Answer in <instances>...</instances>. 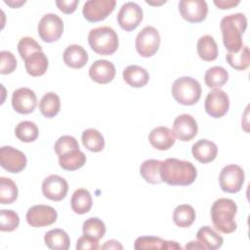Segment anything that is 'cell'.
<instances>
[{"label": "cell", "instance_id": "6da1fadb", "mask_svg": "<svg viewBox=\"0 0 250 250\" xmlns=\"http://www.w3.org/2000/svg\"><path fill=\"white\" fill-rule=\"evenodd\" d=\"M160 175L162 182L170 186H188L195 181L197 171L189 161L167 158L161 163Z\"/></svg>", "mask_w": 250, "mask_h": 250}, {"label": "cell", "instance_id": "7a4b0ae2", "mask_svg": "<svg viewBox=\"0 0 250 250\" xmlns=\"http://www.w3.org/2000/svg\"><path fill=\"white\" fill-rule=\"evenodd\" d=\"M220 27L223 43L229 53H236L243 47L242 34L247 27V18L242 13L226 16L222 19Z\"/></svg>", "mask_w": 250, "mask_h": 250}, {"label": "cell", "instance_id": "3957f363", "mask_svg": "<svg viewBox=\"0 0 250 250\" xmlns=\"http://www.w3.org/2000/svg\"><path fill=\"white\" fill-rule=\"evenodd\" d=\"M237 212L236 203L229 198H219L211 207V219L214 228L223 233L233 232L237 225L234 217Z\"/></svg>", "mask_w": 250, "mask_h": 250}, {"label": "cell", "instance_id": "277c9868", "mask_svg": "<svg viewBox=\"0 0 250 250\" xmlns=\"http://www.w3.org/2000/svg\"><path fill=\"white\" fill-rule=\"evenodd\" d=\"M88 42L95 53L103 56L115 53L119 44L116 32L109 26H99L91 29L88 34Z\"/></svg>", "mask_w": 250, "mask_h": 250}, {"label": "cell", "instance_id": "5b68a950", "mask_svg": "<svg viewBox=\"0 0 250 250\" xmlns=\"http://www.w3.org/2000/svg\"><path fill=\"white\" fill-rule=\"evenodd\" d=\"M171 92L179 104L192 105L201 97V86L196 79L190 76H183L174 81Z\"/></svg>", "mask_w": 250, "mask_h": 250}, {"label": "cell", "instance_id": "8992f818", "mask_svg": "<svg viewBox=\"0 0 250 250\" xmlns=\"http://www.w3.org/2000/svg\"><path fill=\"white\" fill-rule=\"evenodd\" d=\"M136 49L144 58L152 57L159 49L160 36L158 30L150 25L145 26L136 37Z\"/></svg>", "mask_w": 250, "mask_h": 250}, {"label": "cell", "instance_id": "52a82bcc", "mask_svg": "<svg viewBox=\"0 0 250 250\" xmlns=\"http://www.w3.org/2000/svg\"><path fill=\"white\" fill-rule=\"evenodd\" d=\"M38 35L47 43L59 40L63 32V21L56 14L49 13L44 15L38 23Z\"/></svg>", "mask_w": 250, "mask_h": 250}, {"label": "cell", "instance_id": "ba28073f", "mask_svg": "<svg viewBox=\"0 0 250 250\" xmlns=\"http://www.w3.org/2000/svg\"><path fill=\"white\" fill-rule=\"evenodd\" d=\"M244 179L243 169L236 164H229L225 166L220 173V187L225 192L235 193L241 189Z\"/></svg>", "mask_w": 250, "mask_h": 250}, {"label": "cell", "instance_id": "9c48e42d", "mask_svg": "<svg viewBox=\"0 0 250 250\" xmlns=\"http://www.w3.org/2000/svg\"><path fill=\"white\" fill-rule=\"evenodd\" d=\"M115 5L114 0H89L84 4L82 14L88 21L97 22L106 19L113 12Z\"/></svg>", "mask_w": 250, "mask_h": 250}, {"label": "cell", "instance_id": "30bf717a", "mask_svg": "<svg viewBox=\"0 0 250 250\" xmlns=\"http://www.w3.org/2000/svg\"><path fill=\"white\" fill-rule=\"evenodd\" d=\"M26 222L33 228H43L54 224L57 221L58 213L49 205H34L26 212Z\"/></svg>", "mask_w": 250, "mask_h": 250}, {"label": "cell", "instance_id": "8fae6325", "mask_svg": "<svg viewBox=\"0 0 250 250\" xmlns=\"http://www.w3.org/2000/svg\"><path fill=\"white\" fill-rule=\"evenodd\" d=\"M143 21V10L135 2L123 4L117 14V22L125 31L134 30Z\"/></svg>", "mask_w": 250, "mask_h": 250}, {"label": "cell", "instance_id": "7c38bea8", "mask_svg": "<svg viewBox=\"0 0 250 250\" xmlns=\"http://www.w3.org/2000/svg\"><path fill=\"white\" fill-rule=\"evenodd\" d=\"M204 107L211 117L220 118L224 116L229 108L228 94L221 89H213L207 94Z\"/></svg>", "mask_w": 250, "mask_h": 250}, {"label": "cell", "instance_id": "4fadbf2b", "mask_svg": "<svg viewBox=\"0 0 250 250\" xmlns=\"http://www.w3.org/2000/svg\"><path fill=\"white\" fill-rule=\"evenodd\" d=\"M27 163L24 153L13 146H4L0 148V164L10 173L21 172Z\"/></svg>", "mask_w": 250, "mask_h": 250}, {"label": "cell", "instance_id": "5bb4252c", "mask_svg": "<svg viewBox=\"0 0 250 250\" xmlns=\"http://www.w3.org/2000/svg\"><path fill=\"white\" fill-rule=\"evenodd\" d=\"M179 12L183 19L195 23L206 19L208 6L203 0H181L179 2Z\"/></svg>", "mask_w": 250, "mask_h": 250}, {"label": "cell", "instance_id": "9a60e30c", "mask_svg": "<svg viewBox=\"0 0 250 250\" xmlns=\"http://www.w3.org/2000/svg\"><path fill=\"white\" fill-rule=\"evenodd\" d=\"M67 191V182L59 175H50L42 183V192L50 200L61 201L66 196Z\"/></svg>", "mask_w": 250, "mask_h": 250}, {"label": "cell", "instance_id": "2e32d148", "mask_svg": "<svg viewBox=\"0 0 250 250\" xmlns=\"http://www.w3.org/2000/svg\"><path fill=\"white\" fill-rule=\"evenodd\" d=\"M198 131L196 120L188 113H183L177 116L173 123V132L177 139L182 142L192 140Z\"/></svg>", "mask_w": 250, "mask_h": 250}, {"label": "cell", "instance_id": "e0dca14e", "mask_svg": "<svg viewBox=\"0 0 250 250\" xmlns=\"http://www.w3.org/2000/svg\"><path fill=\"white\" fill-rule=\"evenodd\" d=\"M37 104L36 94L29 88H19L13 92L12 105L13 108L21 114L31 113Z\"/></svg>", "mask_w": 250, "mask_h": 250}, {"label": "cell", "instance_id": "ac0fdd59", "mask_svg": "<svg viewBox=\"0 0 250 250\" xmlns=\"http://www.w3.org/2000/svg\"><path fill=\"white\" fill-rule=\"evenodd\" d=\"M115 72L114 64L106 60H98L89 68L90 78L99 84H106L112 81Z\"/></svg>", "mask_w": 250, "mask_h": 250}, {"label": "cell", "instance_id": "d6986e66", "mask_svg": "<svg viewBox=\"0 0 250 250\" xmlns=\"http://www.w3.org/2000/svg\"><path fill=\"white\" fill-rule=\"evenodd\" d=\"M174 132L165 126L152 129L148 135L150 145L158 150H167L175 144Z\"/></svg>", "mask_w": 250, "mask_h": 250}, {"label": "cell", "instance_id": "ffe728a7", "mask_svg": "<svg viewBox=\"0 0 250 250\" xmlns=\"http://www.w3.org/2000/svg\"><path fill=\"white\" fill-rule=\"evenodd\" d=\"M193 157L200 163H209L213 161L218 153V147L215 143L207 139L198 140L191 147Z\"/></svg>", "mask_w": 250, "mask_h": 250}, {"label": "cell", "instance_id": "44dd1931", "mask_svg": "<svg viewBox=\"0 0 250 250\" xmlns=\"http://www.w3.org/2000/svg\"><path fill=\"white\" fill-rule=\"evenodd\" d=\"M134 248L137 250H149V249L175 250V249H182V246L176 241L163 240L158 236H140L135 240Z\"/></svg>", "mask_w": 250, "mask_h": 250}, {"label": "cell", "instance_id": "7402d4cb", "mask_svg": "<svg viewBox=\"0 0 250 250\" xmlns=\"http://www.w3.org/2000/svg\"><path fill=\"white\" fill-rule=\"evenodd\" d=\"M88 59V54L81 45H69L63 52V62L71 68L83 67L87 63Z\"/></svg>", "mask_w": 250, "mask_h": 250}, {"label": "cell", "instance_id": "603a6c76", "mask_svg": "<svg viewBox=\"0 0 250 250\" xmlns=\"http://www.w3.org/2000/svg\"><path fill=\"white\" fill-rule=\"evenodd\" d=\"M123 79L124 81L131 87L134 88H141L146 85L149 80V74L146 70V68L132 64L127 66L123 70Z\"/></svg>", "mask_w": 250, "mask_h": 250}, {"label": "cell", "instance_id": "cb8c5ba5", "mask_svg": "<svg viewBox=\"0 0 250 250\" xmlns=\"http://www.w3.org/2000/svg\"><path fill=\"white\" fill-rule=\"evenodd\" d=\"M48 59L42 52H35L24 60V65L27 73L33 77L43 75L48 68Z\"/></svg>", "mask_w": 250, "mask_h": 250}, {"label": "cell", "instance_id": "d4e9b609", "mask_svg": "<svg viewBox=\"0 0 250 250\" xmlns=\"http://www.w3.org/2000/svg\"><path fill=\"white\" fill-rule=\"evenodd\" d=\"M85 162L86 155L79 148H74L62 155H59V164L66 171H75L81 168Z\"/></svg>", "mask_w": 250, "mask_h": 250}, {"label": "cell", "instance_id": "484cf974", "mask_svg": "<svg viewBox=\"0 0 250 250\" xmlns=\"http://www.w3.org/2000/svg\"><path fill=\"white\" fill-rule=\"evenodd\" d=\"M45 244L53 250H67L70 240L68 234L62 229H54L45 233Z\"/></svg>", "mask_w": 250, "mask_h": 250}, {"label": "cell", "instance_id": "4316f807", "mask_svg": "<svg viewBox=\"0 0 250 250\" xmlns=\"http://www.w3.org/2000/svg\"><path fill=\"white\" fill-rule=\"evenodd\" d=\"M196 50L199 58L206 62H212L218 57V45L213 36L208 34L198 39Z\"/></svg>", "mask_w": 250, "mask_h": 250}, {"label": "cell", "instance_id": "83f0119b", "mask_svg": "<svg viewBox=\"0 0 250 250\" xmlns=\"http://www.w3.org/2000/svg\"><path fill=\"white\" fill-rule=\"evenodd\" d=\"M92 204V195L86 188H78L73 192L70 205L74 213L80 215L86 214L91 210Z\"/></svg>", "mask_w": 250, "mask_h": 250}, {"label": "cell", "instance_id": "f1b7e54d", "mask_svg": "<svg viewBox=\"0 0 250 250\" xmlns=\"http://www.w3.org/2000/svg\"><path fill=\"white\" fill-rule=\"evenodd\" d=\"M196 238L198 242L204 246L205 249L211 250L220 248L224 242L223 237L209 226L201 227L196 233Z\"/></svg>", "mask_w": 250, "mask_h": 250}, {"label": "cell", "instance_id": "f546056e", "mask_svg": "<svg viewBox=\"0 0 250 250\" xmlns=\"http://www.w3.org/2000/svg\"><path fill=\"white\" fill-rule=\"evenodd\" d=\"M161 160L147 159L145 160L140 167V174L144 180L149 184H160L162 183L160 175Z\"/></svg>", "mask_w": 250, "mask_h": 250}, {"label": "cell", "instance_id": "4dcf8cb0", "mask_svg": "<svg viewBox=\"0 0 250 250\" xmlns=\"http://www.w3.org/2000/svg\"><path fill=\"white\" fill-rule=\"evenodd\" d=\"M39 109L43 116L47 118L55 117L61 109L60 97L54 92L46 93L39 102Z\"/></svg>", "mask_w": 250, "mask_h": 250}, {"label": "cell", "instance_id": "1f68e13d", "mask_svg": "<svg viewBox=\"0 0 250 250\" xmlns=\"http://www.w3.org/2000/svg\"><path fill=\"white\" fill-rule=\"evenodd\" d=\"M83 146L90 151L100 152L104 147V139L97 129L89 128L83 131L81 136Z\"/></svg>", "mask_w": 250, "mask_h": 250}, {"label": "cell", "instance_id": "d6a6232c", "mask_svg": "<svg viewBox=\"0 0 250 250\" xmlns=\"http://www.w3.org/2000/svg\"><path fill=\"white\" fill-rule=\"evenodd\" d=\"M204 80L207 87L211 89H220L229 80V73L222 66H212L206 70Z\"/></svg>", "mask_w": 250, "mask_h": 250}, {"label": "cell", "instance_id": "836d02e7", "mask_svg": "<svg viewBox=\"0 0 250 250\" xmlns=\"http://www.w3.org/2000/svg\"><path fill=\"white\" fill-rule=\"evenodd\" d=\"M195 211L188 204L178 205L173 212V221L180 228H188L195 220Z\"/></svg>", "mask_w": 250, "mask_h": 250}, {"label": "cell", "instance_id": "e575fe53", "mask_svg": "<svg viewBox=\"0 0 250 250\" xmlns=\"http://www.w3.org/2000/svg\"><path fill=\"white\" fill-rule=\"evenodd\" d=\"M18 187L16 183L6 177H0V203L12 204L18 198Z\"/></svg>", "mask_w": 250, "mask_h": 250}, {"label": "cell", "instance_id": "d590c367", "mask_svg": "<svg viewBox=\"0 0 250 250\" xmlns=\"http://www.w3.org/2000/svg\"><path fill=\"white\" fill-rule=\"evenodd\" d=\"M226 59L232 68L236 70H245L250 65V52L248 46H243L236 53L228 52Z\"/></svg>", "mask_w": 250, "mask_h": 250}, {"label": "cell", "instance_id": "8d00e7d4", "mask_svg": "<svg viewBox=\"0 0 250 250\" xmlns=\"http://www.w3.org/2000/svg\"><path fill=\"white\" fill-rule=\"evenodd\" d=\"M16 137L24 143H31L38 138L39 130L37 125L32 121H21L15 129Z\"/></svg>", "mask_w": 250, "mask_h": 250}, {"label": "cell", "instance_id": "74e56055", "mask_svg": "<svg viewBox=\"0 0 250 250\" xmlns=\"http://www.w3.org/2000/svg\"><path fill=\"white\" fill-rule=\"evenodd\" d=\"M82 230L83 234L90 235L95 239L100 240L101 238L104 237L105 233V225L101 219L97 217H92L87 219L83 223Z\"/></svg>", "mask_w": 250, "mask_h": 250}, {"label": "cell", "instance_id": "f35d334b", "mask_svg": "<svg viewBox=\"0 0 250 250\" xmlns=\"http://www.w3.org/2000/svg\"><path fill=\"white\" fill-rule=\"evenodd\" d=\"M20 225V217L13 210H1L0 212V230L13 231Z\"/></svg>", "mask_w": 250, "mask_h": 250}, {"label": "cell", "instance_id": "ab89813d", "mask_svg": "<svg viewBox=\"0 0 250 250\" xmlns=\"http://www.w3.org/2000/svg\"><path fill=\"white\" fill-rule=\"evenodd\" d=\"M18 51L22 60H25L28 56L35 52L42 51V47L29 36L22 37L18 43Z\"/></svg>", "mask_w": 250, "mask_h": 250}, {"label": "cell", "instance_id": "60d3db41", "mask_svg": "<svg viewBox=\"0 0 250 250\" xmlns=\"http://www.w3.org/2000/svg\"><path fill=\"white\" fill-rule=\"evenodd\" d=\"M55 151L56 153L59 155H62L71 149L74 148H79V145L78 142L76 141V139L72 136H68V135H64L60 137L57 142L55 143L54 146Z\"/></svg>", "mask_w": 250, "mask_h": 250}, {"label": "cell", "instance_id": "b9f144b4", "mask_svg": "<svg viewBox=\"0 0 250 250\" xmlns=\"http://www.w3.org/2000/svg\"><path fill=\"white\" fill-rule=\"evenodd\" d=\"M17 67V60L12 52L1 51L0 52V73L9 74L12 73Z\"/></svg>", "mask_w": 250, "mask_h": 250}, {"label": "cell", "instance_id": "7bdbcfd3", "mask_svg": "<svg viewBox=\"0 0 250 250\" xmlns=\"http://www.w3.org/2000/svg\"><path fill=\"white\" fill-rule=\"evenodd\" d=\"M76 249L77 250H84V249H90V250H97L99 249V240L95 239L94 237L90 235L83 234L80 236L76 243Z\"/></svg>", "mask_w": 250, "mask_h": 250}, {"label": "cell", "instance_id": "ee69618b", "mask_svg": "<svg viewBox=\"0 0 250 250\" xmlns=\"http://www.w3.org/2000/svg\"><path fill=\"white\" fill-rule=\"evenodd\" d=\"M78 0H57L56 5L58 6L59 10L64 14H71L76 10L78 5Z\"/></svg>", "mask_w": 250, "mask_h": 250}, {"label": "cell", "instance_id": "f6af8a7d", "mask_svg": "<svg viewBox=\"0 0 250 250\" xmlns=\"http://www.w3.org/2000/svg\"><path fill=\"white\" fill-rule=\"evenodd\" d=\"M214 4L222 10L231 9L239 4V0H214Z\"/></svg>", "mask_w": 250, "mask_h": 250}, {"label": "cell", "instance_id": "bcb514c9", "mask_svg": "<svg viewBox=\"0 0 250 250\" xmlns=\"http://www.w3.org/2000/svg\"><path fill=\"white\" fill-rule=\"evenodd\" d=\"M102 249H123V246L119 243V241L111 239V240H107L102 246Z\"/></svg>", "mask_w": 250, "mask_h": 250}, {"label": "cell", "instance_id": "7dc6e473", "mask_svg": "<svg viewBox=\"0 0 250 250\" xmlns=\"http://www.w3.org/2000/svg\"><path fill=\"white\" fill-rule=\"evenodd\" d=\"M186 249H205L204 246L198 241H190L186 245Z\"/></svg>", "mask_w": 250, "mask_h": 250}, {"label": "cell", "instance_id": "c3c4849f", "mask_svg": "<svg viewBox=\"0 0 250 250\" xmlns=\"http://www.w3.org/2000/svg\"><path fill=\"white\" fill-rule=\"evenodd\" d=\"M4 2L6 3V4H8L9 6H11L12 8H18V7H20L21 5H22V4H24L25 3V1L23 0V1H13V0H11V1H7V0H4Z\"/></svg>", "mask_w": 250, "mask_h": 250}]
</instances>
